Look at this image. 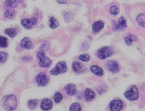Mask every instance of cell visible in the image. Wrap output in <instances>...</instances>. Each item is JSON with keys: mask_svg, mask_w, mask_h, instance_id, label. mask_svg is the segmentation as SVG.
Wrapping results in <instances>:
<instances>
[{"mask_svg": "<svg viewBox=\"0 0 145 111\" xmlns=\"http://www.w3.org/2000/svg\"><path fill=\"white\" fill-rule=\"evenodd\" d=\"M1 106L8 111L14 110L17 106V99L14 95H8L2 98L1 101Z\"/></svg>", "mask_w": 145, "mask_h": 111, "instance_id": "6da1fadb", "label": "cell"}, {"mask_svg": "<svg viewBox=\"0 0 145 111\" xmlns=\"http://www.w3.org/2000/svg\"><path fill=\"white\" fill-rule=\"evenodd\" d=\"M126 99L130 101H136L139 97V92L137 87L135 85H133L130 86V89L126 91L125 93H124Z\"/></svg>", "mask_w": 145, "mask_h": 111, "instance_id": "7a4b0ae2", "label": "cell"}, {"mask_svg": "<svg viewBox=\"0 0 145 111\" xmlns=\"http://www.w3.org/2000/svg\"><path fill=\"white\" fill-rule=\"evenodd\" d=\"M38 59H39V65L41 67H48L50 66L52 61L49 57L45 55V52L43 51H39L37 54Z\"/></svg>", "mask_w": 145, "mask_h": 111, "instance_id": "3957f363", "label": "cell"}, {"mask_svg": "<svg viewBox=\"0 0 145 111\" xmlns=\"http://www.w3.org/2000/svg\"><path fill=\"white\" fill-rule=\"evenodd\" d=\"M67 69V65L64 61L58 62L56 66L50 71V74L52 75H58L60 74L65 73Z\"/></svg>", "mask_w": 145, "mask_h": 111, "instance_id": "277c9868", "label": "cell"}, {"mask_svg": "<svg viewBox=\"0 0 145 111\" xmlns=\"http://www.w3.org/2000/svg\"><path fill=\"white\" fill-rule=\"evenodd\" d=\"M113 54V50L110 47H103L98 51V57L101 59H105L112 56Z\"/></svg>", "mask_w": 145, "mask_h": 111, "instance_id": "5b68a950", "label": "cell"}, {"mask_svg": "<svg viewBox=\"0 0 145 111\" xmlns=\"http://www.w3.org/2000/svg\"><path fill=\"white\" fill-rule=\"evenodd\" d=\"M36 82L38 84V86H45L48 84V82H49V79L48 78L47 75L45 74L42 73H39L36 76Z\"/></svg>", "mask_w": 145, "mask_h": 111, "instance_id": "8992f818", "label": "cell"}, {"mask_svg": "<svg viewBox=\"0 0 145 111\" xmlns=\"http://www.w3.org/2000/svg\"><path fill=\"white\" fill-rule=\"evenodd\" d=\"M106 68L113 73H117L120 70L119 65L116 61L109 60L106 62Z\"/></svg>", "mask_w": 145, "mask_h": 111, "instance_id": "52a82bcc", "label": "cell"}, {"mask_svg": "<svg viewBox=\"0 0 145 111\" xmlns=\"http://www.w3.org/2000/svg\"><path fill=\"white\" fill-rule=\"evenodd\" d=\"M110 109L111 111H120L123 108V102L121 100H113L110 103Z\"/></svg>", "mask_w": 145, "mask_h": 111, "instance_id": "ba28073f", "label": "cell"}, {"mask_svg": "<svg viewBox=\"0 0 145 111\" xmlns=\"http://www.w3.org/2000/svg\"><path fill=\"white\" fill-rule=\"evenodd\" d=\"M37 23L36 18H24L21 21V24H22L23 26L26 29L28 28H31L34 25H35V24Z\"/></svg>", "mask_w": 145, "mask_h": 111, "instance_id": "9c48e42d", "label": "cell"}, {"mask_svg": "<svg viewBox=\"0 0 145 111\" xmlns=\"http://www.w3.org/2000/svg\"><path fill=\"white\" fill-rule=\"evenodd\" d=\"M126 27H127V23H126L125 19L124 17H120L118 22L115 23L114 25H113V29L115 31H120V30L123 29Z\"/></svg>", "mask_w": 145, "mask_h": 111, "instance_id": "30bf717a", "label": "cell"}, {"mask_svg": "<svg viewBox=\"0 0 145 111\" xmlns=\"http://www.w3.org/2000/svg\"><path fill=\"white\" fill-rule=\"evenodd\" d=\"M52 108V101L50 99H45L42 101L40 104V108L42 110L48 111L51 110Z\"/></svg>", "mask_w": 145, "mask_h": 111, "instance_id": "8fae6325", "label": "cell"}, {"mask_svg": "<svg viewBox=\"0 0 145 111\" xmlns=\"http://www.w3.org/2000/svg\"><path fill=\"white\" fill-rule=\"evenodd\" d=\"M21 48H25V49L30 50L33 48V43L31 42V39L28 37H25V38H23L21 41V43H20Z\"/></svg>", "mask_w": 145, "mask_h": 111, "instance_id": "7c38bea8", "label": "cell"}, {"mask_svg": "<svg viewBox=\"0 0 145 111\" xmlns=\"http://www.w3.org/2000/svg\"><path fill=\"white\" fill-rule=\"evenodd\" d=\"M72 69L76 73H83L86 71V67L82 64L78 62H74L72 64Z\"/></svg>", "mask_w": 145, "mask_h": 111, "instance_id": "4fadbf2b", "label": "cell"}, {"mask_svg": "<svg viewBox=\"0 0 145 111\" xmlns=\"http://www.w3.org/2000/svg\"><path fill=\"white\" fill-rule=\"evenodd\" d=\"M65 89L67 94L69 95V96H73L76 93V87L75 84H67L65 87Z\"/></svg>", "mask_w": 145, "mask_h": 111, "instance_id": "5bb4252c", "label": "cell"}, {"mask_svg": "<svg viewBox=\"0 0 145 111\" xmlns=\"http://www.w3.org/2000/svg\"><path fill=\"white\" fill-rule=\"evenodd\" d=\"M95 92L93 91H92L91 89H86L85 90L84 92V96H85V99L87 102L91 101L93 99L95 98Z\"/></svg>", "mask_w": 145, "mask_h": 111, "instance_id": "9a60e30c", "label": "cell"}, {"mask_svg": "<svg viewBox=\"0 0 145 111\" xmlns=\"http://www.w3.org/2000/svg\"><path fill=\"white\" fill-rule=\"evenodd\" d=\"M91 72L93 74H94L95 75L99 76H101L103 75V70L101 67L97 66V65H93L91 66L90 68Z\"/></svg>", "mask_w": 145, "mask_h": 111, "instance_id": "2e32d148", "label": "cell"}, {"mask_svg": "<svg viewBox=\"0 0 145 111\" xmlns=\"http://www.w3.org/2000/svg\"><path fill=\"white\" fill-rule=\"evenodd\" d=\"M103 27H104V24H103V21H99L93 23V26H92V29H93V33H98L99 31H100L101 30L103 29Z\"/></svg>", "mask_w": 145, "mask_h": 111, "instance_id": "e0dca14e", "label": "cell"}, {"mask_svg": "<svg viewBox=\"0 0 145 111\" xmlns=\"http://www.w3.org/2000/svg\"><path fill=\"white\" fill-rule=\"evenodd\" d=\"M137 22L140 26L145 28V14L142 13V14H139L137 16Z\"/></svg>", "mask_w": 145, "mask_h": 111, "instance_id": "ac0fdd59", "label": "cell"}, {"mask_svg": "<svg viewBox=\"0 0 145 111\" xmlns=\"http://www.w3.org/2000/svg\"><path fill=\"white\" fill-rule=\"evenodd\" d=\"M38 101L36 99H32V100H29L28 102V106L30 110H33L35 108L38 106Z\"/></svg>", "mask_w": 145, "mask_h": 111, "instance_id": "d6986e66", "label": "cell"}, {"mask_svg": "<svg viewBox=\"0 0 145 111\" xmlns=\"http://www.w3.org/2000/svg\"><path fill=\"white\" fill-rule=\"evenodd\" d=\"M58 25H59V22H58L57 20L54 17H51L50 18V27L54 29V28H56Z\"/></svg>", "mask_w": 145, "mask_h": 111, "instance_id": "ffe728a7", "label": "cell"}, {"mask_svg": "<svg viewBox=\"0 0 145 111\" xmlns=\"http://www.w3.org/2000/svg\"><path fill=\"white\" fill-rule=\"evenodd\" d=\"M8 40L6 37L0 36V48H5L8 46Z\"/></svg>", "mask_w": 145, "mask_h": 111, "instance_id": "44dd1931", "label": "cell"}, {"mask_svg": "<svg viewBox=\"0 0 145 111\" xmlns=\"http://www.w3.org/2000/svg\"><path fill=\"white\" fill-rule=\"evenodd\" d=\"M16 16V11L13 9H8L4 14V16L7 18H14Z\"/></svg>", "mask_w": 145, "mask_h": 111, "instance_id": "7402d4cb", "label": "cell"}, {"mask_svg": "<svg viewBox=\"0 0 145 111\" xmlns=\"http://www.w3.org/2000/svg\"><path fill=\"white\" fill-rule=\"evenodd\" d=\"M82 107L79 103H74L69 107V111H81Z\"/></svg>", "mask_w": 145, "mask_h": 111, "instance_id": "603a6c76", "label": "cell"}, {"mask_svg": "<svg viewBox=\"0 0 145 111\" xmlns=\"http://www.w3.org/2000/svg\"><path fill=\"white\" fill-rule=\"evenodd\" d=\"M136 40H137V38L133 35H128V36H127L125 38V41L126 44H127V45H130L132 43H133V41Z\"/></svg>", "mask_w": 145, "mask_h": 111, "instance_id": "cb8c5ba5", "label": "cell"}, {"mask_svg": "<svg viewBox=\"0 0 145 111\" xmlns=\"http://www.w3.org/2000/svg\"><path fill=\"white\" fill-rule=\"evenodd\" d=\"M5 33L7 35H8V36L11 37V38H14V37H15L16 35L17 32L15 28H8V29H7L5 31Z\"/></svg>", "mask_w": 145, "mask_h": 111, "instance_id": "d4e9b609", "label": "cell"}, {"mask_svg": "<svg viewBox=\"0 0 145 111\" xmlns=\"http://www.w3.org/2000/svg\"><path fill=\"white\" fill-rule=\"evenodd\" d=\"M18 1L15 0H8L5 1V6L8 7H15L17 6Z\"/></svg>", "mask_w": 145, "mask_h": 111, "instance_id": "484cf974", "label": "cell"}, {"mask_svg": "<svg viewBox=\"0 0 145 111\" xmlns=\"http://www.w3.org/2000/svg\"><path fill=\"white\" fill-rule=\"evenodd\" d=\"M62 99H63V96H62V95L60 93H59V92L55 93V96H54V100H55V103H59V102L62 100Z\"/></svg>", "mask_w": 145, "mask_h": 111, "instance_id": "4316f807", "label": "cell"}, {"mask_svg": "<svg viewBox=\"0 0 145 111\" xmlns=\"http://www.w3.org/2000/svg\"><path fill=\"white\" fill-rule=\"evenodd\" d=\"M79 59L80 60L83 61V62H87L90 60V56L89 55H87V54H83V55H81L79 57Z\"/></svg>", "mask_w": 145, "mask_h": 111, "instance_id": "83f0119b", "label": "cell"}, {"mask_svg": "<svg viewBox=\"0 0 145 111\" xmlns=\"http://www.w3.org/2000/svg\"><path fill=\"white\" fill-rule=\"evenodd\" d=\"M8 58V54L4 52H0V63L5 62Z\"/></svg>", "mask_w": 145, "mask_h": 111, "instance_id": "f1b7e54d", "label": "cell"}, {"mask_svg": "<svg viewBox=\"0 0 145 111\" xmlns=\"http://www.w3.org/2000/svg\"><path fill=\"white\" fill-rule=\"evenodd\" d=\"M110 12L113 15H117L119 12L118 7H116V6H112L110 8Z\"/></svg>", "mask_w": 145, "mask_h": 111, "instance_id": "f546056e", "label": "cell"}, {"mask_svg": "<svg viewBox=\"0 0 145 111\" xmlns=\"http://www.w3.org/2000/svg\"><path fill=\"white\" fill-rule=\"evenodd\" d=\"M49 46H50L49 42L45 41V42H44L42 44V45L40 46V51H43L44 52V50H46L49 48Z\"/></svg>", "mask_w": 145, "mask_h": 111, "instance_id": "4dcf8cb0", "label": "cell"}, {"mask_svg": "<svg viewBox=\"0 0 145 111\" xmlns=\"http://www.w3.org/2000/svg\"><path fill=\"white\" fill-rule=\"evenodd\" d=\"M64 17H65V19L66 21H69L72 20V14L71 13L68 12H65L64 13Z\"/></svg>", "mask_w": 145, "mask_h": 111, "instance_id": "1f68e13d", "label": "cell"}, {"mask_svg": "<svg viewBox=\"0 0 145 111\" xmlns=\"http://www.w3.org/2000/svg\"><path fill=\"white\" fill-rule=\"evenodd\" d=\"M31 59H32V57H31V56H25L24 58H23V60L25 61V62H27V61H31Z\"/></svg>", "mask_w": 145, "mask_h": 111, "instance_id": "d6a6232c", "label": "cell"}, {"mask_svg": "<svg viewBox=\"0 0 145 111\" xmlns=\"http://www.w3.org/2000/svg\"><path fill=\"white\" fill-rule=\"evenodd\" d=\"M57 2L59 3V4H66L67 1L65 0V1H57Z\"/></svg>", "mask_w": 145, "mask_h": 111, "instance_id": "836d02e7", "label": "cell"}]
</instances>
